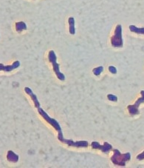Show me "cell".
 Listing matches in <instances>:
<instances>
[{"mask_svg": "<svg viewBox=\"0 0 144 168\" xmlns=\"http://www.w3.org/2000/svg\"><path fill=\"white\" fill-rule=\"evenodd\" d=\"M38 112H39L40 115H41V116L42 117V118L44 119L47 123H49L50 125H51L52 127H53V128L57 131V132H58V139L59 140V141L61 142L64 139V136H63V133H62L61 127V126L59 125V123H58V121H56L53 118H50L49 115H47V113L44 110L41 109V108H38Z\"/></svg>", "mask_w": 144, "mask_h": 168, "instance_id": "1", "label": "cell"}, {"mask_svg": "<svg viewBox=\"0 0 144 168\" xmlns=\"http://www.w3.org/2000/svg\"><path fill=\"white\" fill-rule=\"evenodd\" d=\"M114 154L111 158L112 163L115 165L124 167L126 165V162L131 159V154L130 153H126L122 154L118 149L113 150Z\"/></svg>", "mask_w": 144, "mask_h": 168, "instance_id": "2", "label": "cell"}, {"mask_svg": "<svg viewBox=\"0 0 144 168\" xmlns=\"http://www.w3.org/2000/svg\"><path fill=\"white\" fill-rule=\"evenodd\" d=\"M111 44L114 48H122L124 46V41L122 37V26L118 24L114 30V34L111 37Z\"/></svg>", "mask_w": 144, "mask_h": 168, "instance_id": "3", "label": "cell"}, {"mask_svg": "<svg viewBox=\"0 0 144 168\" xmlns=\"http://www.w3.org/2000/svg\"><path fill=\"white\" fill-rule=\"evenodd\" d=\"M48 59H49L50 62L52 63L53 71H54L55 74H56L57 78L59 80H61V81L65 80V76L63 73L60 72V65L59 64L57 63V57L54 50H50L49 52V54H48Z\"/></svg>", "mask_w": 144, "mask_h": 168, "instance_id": "4", "label": "cell"}, {"mask_svg": "<svg viewBox=\"0 0 144 168\" xmlns=\"http://www.w3.org/2000/svg\"><path fill=\"white\" fill-rule=\"evenodd\" d=\"M140 94H141V97L139 98V99L136 101L135 104H133V105H129L127 107L129 113L132 115H138L140 113L138 108H139L140 104L144 103V90H141V91H140Z\"/></svg>", "mask_w": 144, "mask_h": 168, "instance_id": "5", "label": "cell"}, {"mask_svg": "<svg viewBox=\"0 0 144 168\" xmlns=\"http://www.w3.org/2000/svg\"><path fill=\"white\" fill-rule=\"evenodd\" d=\"M91 146L93 149L100 150L104 153H108L112 149V145L109 144V143L107 142V141H105L104 145H100L98 141H93L91 144Z\"/></svg>", "mask_w": 144, "mask_h": 168, "instance_id": "6", "label": "cell"}, {"mask_svg": "<svg viewBox=\"0 0 144 168\" xmlns=\"http://www.w3.org/2000/svg\"><path fill=\"white\" fill-rule=\"evenodd\" d=\"M62 143L67 144L70 147H76V148H87L89 146V142L87 141H75L71 139H64Z\"/></svg>", "mask_w": 144, "mask_h": 168, "instance_id": "7", "label": "cell"}, {"mask_svg": "<svg viewBox=\"0 0 144 168\" xmlns=\"http://www.w3.org/2000/svg\"><path fill=\"white\" fill-rule=\"evenodd\" d=\"M20 66L19 61H15L10 65H4L3 64L0 63V71H5V72H10V71H13L14 69H16Z\"/></svg>", "mask_w": 144, "mask_h": 168, "instance_id": "8", "label": "cell"}, {"mask_svg": "<svg viewBox=\"0 0 144 168\" xmlns=\"http://www.w3.org/2000/svg\"><path fill=\"white\" fill-rule=\"evenodd\" d=\"M25 91L26 92V93H27V95H29L31 97V99H32V101H33V104H34V106H35V108H39L40 106H41V104H40L39 100H38L37 96H36V94H34L33 93L32 90H31L30 87H25Z\"/></svg>", "mask_w": 144, "mask_h": 168, "instance_id": "9", "label": "cell"}, {"mask_svg": "<svg viewBox=\"0 0 144 168\" xmlns=\"http://www.w3.org/2000/svg\"><path fill=\"white\" fill-rule=\"evenodd\" d=\"M19 159V155L16 154L13 151H12V150H9L8 153H7V159L10 162L16 163V162H18Z\"/></svg>", "mask_w": 144, "mask_h": 168, "instance_id": "10", "label": "cell"}, {"mask_svg": "<svg viewBox=\"0 0 144 168\" xmlns=\"http://www.w3.org/2000/svg\"><path fill=\"white\" fill-rule=\"evenodd\" d=\"M68 23H69V31H70V34L71 35H74L76 34V27H75V19L74 17H70L68 19Z\"/></svg>", "mask_w": 144, "mask_h": 168, "instance_id": "11", "label": "cell"}, {"mask_svg": "<svg viewBox=\"0 0 144 168\" xmlns=\"http://www.w3.org/2000/svg\"><path fill=\"white\" fill-rule=\"evenodd\" d=\"M129 28L130 30V31H132V32L135 33V34H143L144 35V27H136V26L133 25V24H132V25H129Z\"/></svg>", "mask_w": 144, "mask_h": 168, "instance_id": "12", "label": "cell"}, {"mask_svg": "<svg viewBox=\"0 0 144 168\" xmlns=\"http://www.w3.org/2000/svg\"><path fill=\"white\" fill-rule=\"evenodd\" d=\"M16 30L17 32H22L24 30H27V24L24 22H19L16 23Z\"/></svg>", "mask_w": 144, "mask_h": 168, "instance_id": "13", "label": "cell"}, {"mask_svg": "<svg viewBox=\"0 0 144 168\" xmlns=\"http://www.w3.org/2000/svg\"><path fill=\"white\" fill-rule=\"evenodd\" d=\"M103 71H104L103 66H99V67L94 68L93 71V72L95 75V76H99L100 73L103 72Z\"/></svg>", "mask_w": 144, "mask_h": 168, "instance_id": "14", "label": "cell"}, {"mask_svg": "<svg viewBox=\"0 0 144 168\" xmlns=\"http://www.w3.org/2000/svg\"><path fill=\"white\" fill-rule=\"evenodd\" d=\"M107 98H108L109 101H114V102H116V101H118V97L116 96L113 95V94H108V95H107Z\"/></svg>", "mask_w": 144, "mask_h": 168, "instance_id": "15", "label": "cell"}, {"mask_svg": "<svg viewBox=\"0 0 144 168\" xmlns=\"http://www.w3.org/2000/svg\"><path fill=\"white\" fill-rule=\"evenodd\" d=\"M109 72L112 73V74H116V73H117V68L114 67V66H109Z\"/></svg>", "mask_w": 144, "mask_h": 168, "instance_id": "16", "label": "cell"}, {"mask_svg": "<svg viewBox=\"0 0 144 168\" xmlns=\"http://www.w3.org/2000/svg\"><path fill=\"white\" fill-rule=\"evenodd\" d=\"M137 159H138V160H140V161L143 160V159H144V151L142 153L139 154V155L137 156Z\"/></svg>", "mask_w": 144, "mask_h": 168, "instance_id": "17", "label": "cell"}]
</instances>
